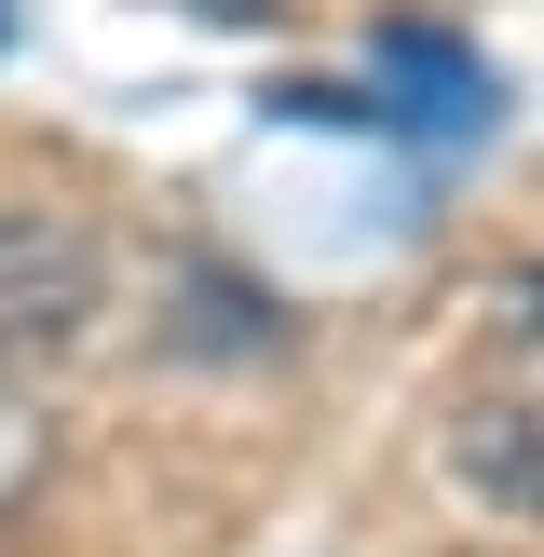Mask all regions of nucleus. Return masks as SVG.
Returning a JSON list of instances; mask_svg holds the SVG:
<instances>
[{"label":"nucleus","mask_w":544,"mask_h":557,"mask_svg":"<svg viewBox=\"0 0 544 557\" xmlns=\"http://www.w3.org/2000/svg\"><path fill=\"white\" fill-rule=\"evenodd\" d=\"M109 299V245L54 205H0V368L27 354H69Z\"/></svg>","instance_id":"f257e3e1"},{"label":"nucleus","mask_w":544,"mask_h":557,"mask_svg":"<svg viewBox=\"0 0 544 557\" xmlns=\"http://www.w3.org/2000/svg\"><path fill=\"white\" fill-rule=\"evenodd\" d=\"M381 123L435 136V150H462V136L504 123V82H490L477 41H449V27H381Z\"/></svg>","instance_id":"f03ea898"},{"label":"nucleus","mask_w":544,"mask_h":557,"mask_svg":"<svg viewBox=\"0 0 544 557\" xmlns=\"http://www.w3.org/2000/svg\"><path fill=\"white\" fill-rule=\"evenodd\" d=\"M462 490H490L504 517H531V381H504L490 408H462Z\"/></svg>","instance_id":"7ed1b4c3"},{"label":"nucleus","mask_w":544,"mask_h":557,"mask_svg":"<svg viewBox=\"0 0 544 557\" xmlns=\"http://www.w3.org/2000/svg\"><path fill=\"white\" fill-rule=\"evenodd\" d=\"M27 462H41V422H27V408H0V504L27 490Z\"/></svg>","instance_id":"20e7f679"},{"label":"nucleus","mask_w":544,"mask_h":557,"mask_svg":"<svg viewBox=\"0 0 544 557\" xmlns=\"http://www.w3.org/2000/svg\"><path fill=\"white\" fill-rule=\"evenodd\" d=\"M205 14H232V27H245V14H286V0H205Z\"/></svg>","instance_id":"39448f33"}]
</instances>
